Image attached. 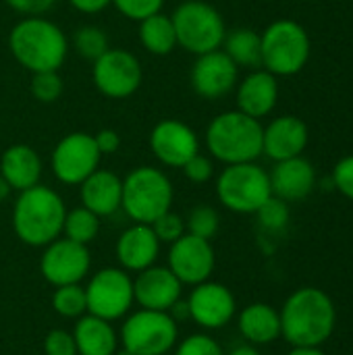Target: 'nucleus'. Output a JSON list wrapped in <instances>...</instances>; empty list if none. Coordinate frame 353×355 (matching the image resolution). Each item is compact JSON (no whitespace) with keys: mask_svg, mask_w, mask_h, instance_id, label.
I'll return each mask as SVG.
<instances>
[{"mask_svg":"<svg viewBox=\"0 0 353 355\" xmlns=\"http://www.w3.org/2000/svg\"><path fill=\"white\" fill-rule=\"evenodd\" d=\"M69 2L73 8H77L79 12H85V15H96L112 4V0H69Z\"/></svg>","mask_w":353,"mask_h":355,"instance_id":"nucleus-43","label":"nucleus"},{"mask_svg":"<svg viewBox=\"0 0 353 355\" xmlns=\"http://www.w3.org/2000/svg\"><path fill=\"white\" fill-rule=\"evenodd\" d=\"M262 123L241 110H227L214 116L206 129V148L223 164L256 162L262 154Z\"/></svg>","mask_w":353,"mask_h":355,"instance_id":"nucleus-4","label":"nucleus"},{"mask_svg":"<svg viewBox=\"0 0 353 355\" xmlns=\"http://www.w3.org/2000/svg\"><path fill=\"white\" fill-rule=\"evenodd\" d=\"M87 314H94L102 320H119L123 318L135 297H133V279L123 268H102L98 270L87 287Z\"/></svg>","mask_w":353,"mask_h":355,"instance_id":"nucleus-10","label":"nucleus"},{"mask_svg":"<svg viewBox=\"0 0 353 355\" xmlns=\"http://www.w3.org/2000/svg\"><path fill=\"white\" fill-rule=\"evenodd\" d=\"M164 355H166V354H164Z\"/></svg>","mask_w":353,"mask_h":355,"instance_id":"nucleus-48","label":"nucleus"},{"mask_svg":"<svg viewBox=\"0 0 353 355\" xmlns=\"http://www.w3.org/2000/svg\"><path fill=\"white\" fill-rule=\"evenodd\" d=\"M139 42H141L144 50L154 56L171 54L177 46L173 19L164 12H156V15L139 21Z\"/></svg>","mask_w":353,"mask_h":355,"instance_id":"nucleus-27","label":"nucleus"},{"mask_svg":"<svg viewBox=\"0 0 353 355\" xmlns=\"http://www.w3.org/2000/svg\"><path fill=\"white\" fill-rule=\"evenodd\" d=\"M175 355H225L223 347L208 335H189L185 341H181V345L177 347Z\"/></svg>","mask_w":353,"mask_h":355,"instance_id":"nucleus-37","label":"nucleus"},{"mask_svg":"<svg viewBox=\"0 0 353 355\" xmlns=\"http://www.w3.org/2000/svg\"><path fill=\"white\" fill-rule=\"evenodd\" d=\"M10 191H12V187L6 183V179L0 175V202H4V200H8V196H10Z\"/></svg>","mask_w":353,"mask_h":355,"instance_id":"nucleus-46","label":"nucleus"},{"mask_svg":"<svg viewBox=\"0 0 353 355\" xmlns=\"http://www.w3.org/2000/svg\"><path fill=\"white\" fill-rule=\"evenodd\" d=\"M150 148L164 166L183 168V164L200 152V137L187 123L164 119L154 125L150 133Z\"/></svg>","mask_w":353,"mask_h":355,"instance_id":"nucleus-16","label":"nucleus"},{"mask_svg":"<svg viewBox=\"0 0 353 355\" xmlns=\"http://www.w3.org/2000/svg\"><path fill=\"white\" fill-rule=\"evenodd\" d=\"M62 233L67 239L87 245L92 243L98 233H100V216H96L92 210L79 206L67 212L64 216V225H62Z\"/></svg>","mask_w":353,"mask_h":355,"instance_id":"nucleus-29","label":"nucleus"},{"mask_svg":"<svg viewBox=\"0 0 353 355\" xmlns=\"http://www.w3.org/2000/svg\"><path fill=\"white\" fill-rule=\"evenodd\" d=\"M94 141H96V146H98V150H100L102 156H104V154H114V152L119 150V146H121V137H119V133L112 131V129H102V131H98V133L94 135Z\"/></svg>","mask_w":353,"mask_h":355,"instance_id":"nucleus-42","label":"nucleus"},{"mask_svg":"<svg viewBox=\"0 0 353 355\" xmlns=\"http://www.w3.org/2000/svg\"><path fill=\"white\" fill-rule=\"evenodd\" d=\"M333 185L353 202V154L341 158L333 168Z\"/></svg>","mask_w":353,"mask_h":355,"instance_id":"nucleus-40","label":"nucleus"},{"mask_svg":"<svg viewBox=\"0 0 353 355\" xmlns=\"http://www.w3.org/2000/svg\"><path fill=\"white\" fill-rule=\"evenodd\" d=\"M160 241L150 225L135 223L133 227L125 229L117 241V258L123 270L141 272L158 260Z\"/></svg>","mask_w":353,"mask_h":355,"instance_id":"nucleus-21","label":"nucleus"},{"mask_svg":"<svg viewBox=\"0 0 353 355\" xmlns=\"http://www.w3.org/2000/svg\"><path fill=\"white\" fill-rule=\"evenodd\" d=\"M77 355H114L119 349V337L108 320L94 314H83L73 331Z\"/></svg>","mask_w":353,"mask_h":355,"instance_id":"nucleus-26","label":"nucleus"},{"mask_svg":"<svg viewBox=\"0 0 353 355\" xmlns=\"http://www.w3.org/2000/svg\"><path fill=\"white\" fill-rule=\"evenodd\" d=\"M218 225H221V218L212 206H196L187 216L185 229L189 235H196V237L210 241L218 233Z\"/></svg>","mask_w":353,"mask_h":355,"instance_id":"nucleus-32","label":"nucleus"},{"mask_svg":"<svg viewBox=\"0 0 353 355\" xmlns=\"http://www.w3.org/2000/svg\"><path fill=\"white\" fill-rule=\"evenodd\" d=\"M229 355H262V354L256 349V345H252V343H246V345H239V347L231 349V354Z\"/></svg>","mask_w":353,"mask_h":355,"instance_id":"nucleus-44","label":"nucleus"},{"mask_svg":"<svg viewBox=\"0 0 353 355\" xmlns=\"http://www.w3.org/2000/svg\"><path fill=\"white\" fill-rule=\"evenodd\" d=\"M262 69L275 77L298 75L310 60L312 42L304 25L293 19H279L260 33Z\"/></svg>","mask_w":353,"mask_h":355,"instance_id":"nucleus-5","label":"nucleus"},{"mask_svg":"<svg viewBox=\"0 0 353 355\" xmlns=\"http://www.w3.org/2000/svg\"><path fill=\"white\" fill-rule=\"evenodd\" d=\"M31 96L42 102V104H52L62 96V79L58 71H40L31 73V83H29Z\"/></svg>","mask_w":353,"mask_h":355,"instance_id":"nucleus-33","label":"nucleus"},{"mask_svg":"<svg viewBox=\"0 0 353 355\" xmlns=\"http://www.w3.org/2000/svg\"><path fill=\"white\" fill-rule=\"evenodd\" d=\"M6 4L21 15L42 17L44 12H48L56 4V0H6Z\"/></svg>","mask_w":353,"mask_h":355,"instance_id":"nucleus-41","label":"nucleus"},{"mask_svg":"<svg viewBox=\"0 0 353 355\" xmlns=\"http://www.w3.org/2000/svg\"><path fill=\"white\" fill-rule=\"evenodd\" d=\"M177 337L179 329L169 312H154L144 308L131 314L121 329L123 347L135 355L169 354L175 347Z\"/></svg>","mask_w":353,"mask_h":355,"instance_id":"nucleus-9","label":"nucleus"},{"mask_svg":"<svg viewBox=\"0 0 353 355\" xmlns=\"http://www.w3.org/2000/svg\"><path fill=\"white\" fill-rule=\"evenodd\" d=\"M237 327L241 337L252 345H270L281 337L279 312L262 302L246 306L237 318Z\"/></svg>","mask_w":353,"mask_h":355,"instance_id":"nucleus-25","label":"nucleus"},{"mask_svg":"<svg viewBox=\"0 0 353 355\" xmlns=\"http://www.w3.org/2000/svg\"><path fill=\"white\" fill-rule=\"evenodd\" d=\"M46 355H77V345L71 333L67 331H50L44 339Z\"/></svg>","mask_w":353,"mask_h":355,"instance_id":"nucleus-39","label":"nucleus"},{"mask_svg":"<svg viewBox=\"0 0 353 355\" xmlns=\"http://www.w3.org/2000/svg\"><path fill=\"white\" fill-rule=\"evenodd\" d=\"M0 175L12 187V191H25L40 183L42 160L31 146L15 144L6 148L0 158Z\"/></svg>","mask_w":353,"mask_h":355,"instance_id":"nucleus-24","label":"nucleus"},{"mask_svg":"<svg viewBox=\"0 0 353 355\" xmlns=\"http://www.w3.org/2000/svg\"><path fill=\"white\" fill-rule=\"evenodd\" d=\"M287 355H327L320 347H293Z\"/></svg>","mask_w":353,"mask_h":355,"instance_id":"nucleus-45","label":"nucleus"},{"mask_svg":"<svg viewBox=\"0 0 353 355\" xmlns=\"http://www.w3.org/2000/svg\"><path fill=\"white\" fill-rule=\"evenodd\" d=\"M114 8L129 21H144L162 10L164 0H112Z\"/></svg>","mask_w":353,"mask_h":355,"instance_id":"nucleus-36","label":"nucleus"},{"mask_svg":"<svg viewBox=\"0 0 353 355\" xmlns=\"http://www.w3.org/2000/svg\"><path fill=\"white\" fill-rule=\"evenodd\" d=\"M114 355H135V354H131L129 349H125V347H123V349H117V354Z\"/></svg>","mask_w":353,"mask_h":355,"instance_id":"nucleus-47","label":"nucleus"},{"mask_svg":"<svg viewBox=\"0 0 353 355\" xmlns=\"http://www.w3.org/2000/svg\"><path fill=\"white\" fill-rule=\"evenodd\" d=\"M310 139L308 125L293 114L273 119L262 131V154L270 160L281 162L287 158L302 156Z\"/></svg>","mask_w":353,"mask_h":355,"instance_id":"nucleus-18","label":"nucleus"},{"mask_svg":"<svg viewBox=\"0 0 353 355\" xmlns=\"http://www.w3.org/2000/svg\"><path fill=\"white\" fill-rule=\"evenodd\" d=\"M268 177L273 196L285 200L287 204L306 200L316 187V171L304 156L275 162V168L268 173Z\"/></svg>","mask_w":353,"mask_h":355,"instance_id":"nucleus-20","label":"nucleus"},{"mask_svg":"<svg viewBox=\"0 0 353 355\" xmlns=\"http://www.w3.org/2000/svg\"><path fill=\"white\" fill-rule=\"evenodd\" d=\"M281 337L291 347H322L337 324V308L331 295L318 287L293 291L281 312Z\"/></svg>","mask_w":353,"mask_h":355,"instance_id":"nucleus-1","label":"nucleus"},{"mask_svg":"<svg viewBox=\"0 0 353 355\" xmlns=\"http://www.w3.org/2000/svg\"><path fill=\"white\" fill-rule=\"evenodd\" d=\"M216 258L208 239L185 233L181 239L171 243L169 268L181 281V285H200L210 279Z\"/></svg>","mask_w":353,"mask_h":355,"instance_id":"nucleus-14","label":"nucleus"},{"mask_svg":"<svg viewBox=\"0 0 353 355\" xmlns=\"http://www.w3.org/2000/svg\"><path fill=\"white\" fill-rule=\"evenodd\" d=\"M177 46L200 56L218 50L225 42L227 27L223 15L204 0H185L171 15Z\"/></svg>","mask_w":353,"mask_h":355,"instance_id":"nucleus-7","label":"nucleus"},{"mask_svg":"<svg viewBox=\"0 0 353 355\" xmlns=\"http://www.w3.org/2000/svg\"><path fill=\"white\" fill-rule=\"evenodd\" d=\"M223 50L237 67H248V69L262 67L260 33L250 27H239V29L227 31Z\"/></svg>","mask_w":353,"mask_h":355,"instance_id":"nucleus-28","label":"nucleus"},{"mask_svg":"<svg viewBox=\"0 0 353 355\" xmlns=\"http://www.w3.org/2000/svg\"><path fill=\"white\" fill-rule=\"evenodd\" d=\"M64 216L67 208L62 198L54 189L37 183L19 191L12 206V231L25 245L46 248L62 233Z\"/></svg>","mask_w":353,"mask_h":355,"instance_id":"nucleus-2","label":"nucleus"},{"mask_svg":"<svg viewBox=\"0 0 353 355\" xmlns=\"http://www.w3.org/2000/svg\"><path fill=\"white\" fill-rule=\"evenodd\" d=\"M73 48L81 58L87 60H96L100 58L110 46H108V35L104 33V29L96 27V25H85L79 27L73 35Z\"/></svg>","mask_w":353,"mask_h":355,"instance_id":"nucleus-31","label":"nucleus"},{"mask_svg":"<svg viewBox=\"0 0 353 355\" xmlns=\"http://www.w3.org/2000/svg\"><path fill=\"white\" fill-rule=\"evenodd\" d=\"M150 227L156 233V237H158L160 243H175L177 239H181L187 233L185 220L177 212H173V210H169L162 216H158Z\"/></svg>","mask_w":353,"mask_h":355,"instance_id":"nucleus-35","label":"nucleus"},{"mask_svg":"<svg viewBox=\"0 0 353 355\" xmlns=\"http://www.w3.org/2000/svg\"><path fill=\"white\" fill-rule=\"evenodd\" d=\"M173 183L154 166H137L123 179L121 208L139 225H152L173 206Z\"/></svg>","mask_w":353,"mask_h":355,"instance_id":"nucleus-6","label":"nucleus"},{"mask_svg":"<svg viewBox=\"0 0 353 355\" xmlns=\"http://www.w3.org/2000/svg\"><path fill=\"white\" fill-rule=\"evenodd\" d=\"M89 266L92 256L87 245L75 243L67 237L48 243L40 260V270L44 279L54 287L81 283L89 272Z\"/></svg>","mask_w":353,"mask_h":355,"instance_id":"nucleus-13","label":"nucleus"},{"mask_svg":"<svg viewBox=\"0 0 353 355\" xmlns=\"http://www.w3.org/2000/svg\"><path fill=\"white\" fill-rule=\"evenodd\" d=\"M239 79V67L227 56L225 50H212L200 54L191 69V87L200 98L218 100L235 89Z\"/></svg>","mask_w":353,"mask_h":355,"instance_id":"nucleus-17","label":"nucleus"},{"mask_svg":"<svg viewBox=\"0 0 353 355\" xmlns=\"http://www.w3.org/2000/svg\"><path fill=\"white\" fill-rule=\"evenodd\" d=\"M81 206L92 210L96 216H112L121 208L123 179L112 171L98 168L79 185Z\"/></svg>","mask_w":353,"mask_h":355,"instance_id":"nucleus-23","label":"nucleus"},{"mask_svg":"<svg viewBox=\"0 0 353 355\" xmlns=\"http://www.w3.org/2000/svg\"><path fill=\"white\" fill-rule=\"evenodd\" d=\"M52 308L62 318H81L87 312L85 289L79 283L56 287V291L52 295Z\"/></svg>","mask_w":353,"mask_h":355,"instance_id":"nucleus-30","label":"nucleus"},{"mask_svg":"<svg viewBox=\"0 0 353 355\" xmlns=\"http://www.w3.org/2000/svg\"><path fill=\"white\" fill-rule=\"evenodd\" d=\"M141 64L137 56L125 48H108L94 60L92 79L96 89L112 100L133 96L141 85Z\"/></svg>","mask_w":353,"mask_h":355,"instance_id":"nucleus-11","label":"nucleus"},{"mask_svg":"<svg viewBox=\"0 0 353 355\" xmlns=\"http://www.w3.org/2000/svg\"><path fill=\"white\" fill-rule=\"evenodd\" d=\"M258 220L260 225L266 229V231H283L287 225H289V218H291V212H289V206L285 200L277 198V196H270L260 208H258Z\"/></svg>","mask_w":353,"mask_h":355,"instance_id":"nucleus-34","label":"nucleus"},{"mask_svg":"<svg viewBox=\"0 0 353 355\" xmlns=\"http://www.w3.org/2000/svg\"><path fill=\"white\" fill-rule=\"evenodd\" d=\"M100 150L94 135L75 131L64 135L52 150V173L64 185H81L100 166Z\"/></svg>","mask_w":353,"mask_h":355,"instance_id":"nucleus-12","label":"nucleus"},{"mask_svg":"<svg viewBox=\"0 0 353 355\" xmlns=\"http://www.w3.org/2000/svg\"><path fill=\"white\" fill-rule=\"evenodd\" d=\"M279 100V83L273 73L266 69L252 71L239 85H237V110L252 119L268 116Z\"/></svg>","mask_w":353,"mask_h":355,"instance_id":"nucleus-22","label":"nucleus"},{"mask_svg":"<svg viewBox=\"0 0 353 355\" xmlns=\"http://www.w3.org/2000/svg\"><path fill=\"white\" fill-rule=\"evenodd\" d=\"M218 202L237 214H256L273 196L268 173L256 162L227 164L216 179Z\"/></svg>","mask_w":353,"mask_h":355,"instance_id":"nucleus-8","label":"nucleus"},{"mask_svg":"<svg viewBox=\"0 0 353 355\" xmlns=\"http://www.w3.org/2000/svg\"><path fill=\"white\" fill-rule=\"evenodd\" d=\"M189 308V318L208 331H216L227 327L237 310L235 295L231 293L229 287L212 281H204L193 287L187 300Z\"/></svg>","mask_w":353,"mask_h":355,"instance_id":"nucleus-15","label":"nucleus"},{"mask_svg":"<svg viewBox=\"0 0 353 355\" xmlns=\"http://www.w3.org/2000/svg\"><path fill=\"white\" fill-rule=\"evenodd\" d=\"M8 48L21 67L29 73H40L62 67L69 42L56 23L44 17H25L10 29Z\"/></svg>","mask_w":353,"mask_h":355,"instance_id":"nucleus-3","label":"nucleus"},{"mask_svg":"<svg viewBox=\"0 0 353 355\" xmlns=\"http://www.w3.org/2000/svg\"><path fill=\"white\" fill-rule=\"evenodd\" d=\"M183 173H185V177L191 181V183H196V185H202V183H208L210 179H212V175H214V164H212V160L208 158V156H204V154H196V156H191L185 164H183Z\"/></svg>","mask_w":353,"mask_h":355,"instance_id":"nucleus-38","label":"nucleus"},{"mask_svg":"<svg viewBox=\"0 0 353 355\" xmlns=\"http://www.w3.org/2000/svg\"><path fill=\"white\" fill-rule=\"evenodd\" d=\"M181 287L169 266H150L133 281V297L144 310L169 312L181 300Z\"/></svg>","mask_w":353,"mask_h":355,"instance_id":"nucleus-19","label":"nucleus"}]
</instances>
